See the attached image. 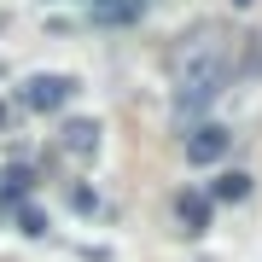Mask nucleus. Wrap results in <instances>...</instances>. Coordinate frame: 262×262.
<instances>
[{
	"label": "nucleus",
	"mask_w": 262,
	"mask_h": 262,
	"mask_svg": "<svg viewBox=\"0 0 262 262\" xmlns=\"http://www.w3.org/2000/svg\"><path fill=\"white\" fill-rule=\"evenodd\" d=\"M169 70H175V117L187 122L198 111H210V99L233 82V41L222 29H192L169 53Z\"/></svg>",
	"instance_id": "f257e3e1"
},
{
	"label": "nucleus",
	"mask_w": 262,
	"mask_h": 262,
	"mask_svg": "<svg viewBox=\"0 0 262 262\" xmlns=\"http://www.w3.org/2000/svg\"><path fill=\"white\" fill-rule=\"evenodd\" d=\"M18 99L29 105V111H64V105L76 99V76H64V70H35V76H24Z\"/></svg>",
	"instance_id": "f03ea898"
},
{
	"label": "nucleus",
	"mask_w": 262,
	"mask_h": 262,
	"mask_svg": "<svg viewBox=\"0 0 262 262\" xmlns=\"http://www.w3.org/2000/svg\"><path fill=\"white\" fill-rule=\"evenodd\" d=\"M227 146H233V128H227V122H198V128L187 134V163L210 169V163L227 158Z\"/></svg>",
	"instance_id": "7ed1b4c3"
},
{
	"label": "nucleus",
	"mask_w": 262,
	"mask_h": 262,
	"mask_svg": "<svg viewBox=\"0 0 262 262\" xmlns=\"http://www.w3.org/2000/svg\"><path fill=\"white\" fill-rule=\"evenodd\" d=\"M99 134H105V128H99L94 117H70L64 128H58V146H64L70 163H94V158H99Z\"/></svg>",
	"instance_id": "20e7f679"
},
{
	"label": "nucleus",
	"mask_w": 262,
	"mask_h": 262,
	"mask_svg": "<svg viewBox=\"0 0 262 262\" xmlns=\"http://www.w3.org/2000/svg\"><path fill=\"white\" fill-rule=\"evenodd\" d=\"M210 215H215V198H210V192H198V187L175 192V222H181L187 239H204V233H210Z\"/></svg>",
	"instance_id": "39448f33"
},
{
	"label": "nucleus",
	"mask_w": 262,
	"mask_h": 262,
	"mask_svg": "<svg viewBox=\"0 0 262 262\" xmlns=\"http://www.w3.org/2000/svg\"><path fill=\"white\" fill-rule=\"evenodd\" d=\"M94 6V24H140L146 0H88Z\"/></svg>",
	"instance_id": "423d86ee"
},
{
	"label": "nucleus",
	"mask_w": 262,
	"mask_h": 262,
	"mask_svg": "<svg viewBox=\"0 0 262 262\" xmlns=\"http://www.w3.org/2000/svg\"><path fill=\"white\" fill-rule=\"evenodd\" d=\"M210 198H215V204H245V198H251V175H245V169L215 175V181H210Z\"/></svg>",
	"instance_id": "0eeeda50"
},
{
	"label": "nucleus",
	"mask_w": 262,
	"mask_h": 262,
	"mask_svg": "<svg viewBox=\"0 0 262 262\" xmlns=\"http://www.w3.org/2000/svg\"><path fill=\"white\" fill-rule=\"evenodd\" d=\"M29 181H35V175H29V163H12L6 175H0V210H18L24 198H29Z\"/></svg>",
	"instance_id": "6e6552de"
},
{
	"label": "nucleus",
	"mask_w": 262,
	"mask_h": 262,
	"mask_svg": "<svg viewBox=\"0 0 262 262\" xmlns=\"http://www.w3.org/2000/svg\"><path fill=\"white\" fill-rule=\"evenodd\" d=\"M12 222H18V233H24V239H47V215H41V204H29V198L12 210Z\"/></svg>",
	"instance_id": "1a4fd4ad"
},
{
	"label": "nucleus",
	"mask_w": 262,
	"mask_h": 262,
	"mask_svg": "<svg viewBox=\"0 0 262 262\" xmlns=\"http://www.w3.org/2000/svg\"><path fill=\"white\" fill-rule=\"evenodd\" d=\"M233 6H239V12H251V6H256V0H233Z\"/></svg>",
	"instance_id": "9d476101"
},
{
	"label": "nucleus",
	"mask_w": 262,
	"mask_h": 262,
	"mask_svg": "<svg viewBox=\"0 0 262 262\" xmlns=\"http://www.w3.org/2000/svg\"><path fill=\"white\" fill-rule=\"evenodd\" d=\"M0 128H6V99H0Z\"/></svg>",
	"instance_id": "9b49d317"
}]
</instances>
